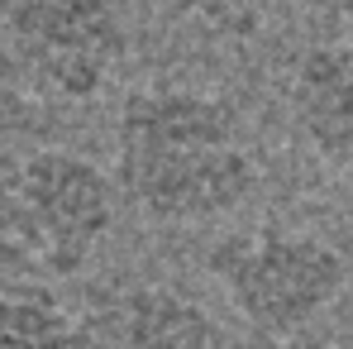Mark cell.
<instances>
[{
  "label": "cell",
  "instance_id": "obj_1",
  "mask_svg": "<svg viewBox=\"0 0 353 349\" xmlns=\"http://www.w3.org/2000/svg\"><path fill=\"white\" fill-rule=\"evenodd\" d=\"M110 182L153 225H205L258 191V153L225 96L186 82L134 86L115 111Z\"/></svg>",
  "mask_w": 353,
  "mask_h": 349
},
{
  "label": "cell",
  "instance_id": "obj_2",
  "mask_svg": "<svg viewBox=\"0 0 353 349\" xmlns=\"http://www.w3.org/2000/svg\"><path fill=\"white\" fill-rule=\"evenodd\" d=\"M119 220L110 173L62 144L0 153V278L58 283L77 278Z\"/></svg>",
  "mask_w": 353,
  "mask_h": 349
},
{
  "label": "cell",
  "instance_id": "obj_3",
  "mask_svg": "<svg viewBox=\"0 0 353 349\" xmlns=\"http://www.w3.org/2000/svg\"><path fill=\"white\" fill-rule=\"evenodd\" d=\"M205 273L225 301L263 335L310 330L349 283L344 254L325 234L296 225H253V230L220 234L205 249Z\"/></svg>",
  "mask_w": 353,
  "mask_h": 349
},
{
  "label": "cell",
  "instance_id": "obj_4",
  "mask_svg": "<svg viewBox=\"0 0 353 349\" xmlns=\"http://www.w3.org/2000/svg\"><path fill=\"white\" fill-rule=\"evenodd\" d=\"M0 39L39 101H101L134 53L124 0H0Z\"/></svg>",
  "mask_w": 353,
  "mask_h": 349
},
{
  "label": "cell",
  "instance_id": "obj_5",
  "mask_svg": "<svg viewBox=\"0 0 353 349\" xmlns=\"http://www.w3.org/2000/svg\"><path fill=\"white\" fill-rule=\"evenodd\" d=\"M77 326L81 349H225L215 316L163 283L105 292L77 316Z\"/></svg>",
  "mask_w": 353,
  "mask_h": 349
},
{
  "label": "cell",
  "instance_id": "obj_6",
  "mask_svg": "<svg viewBox=\"0 0 353 349\" xmlns=\"http://www.w3.org/2000/svg\"><path fill=\"white\" fill-rule=\"evenodd\" d=\"M296 134L330 163H353V34L305 48L287 86Z\"/></svg>",
  "mask_w": 353,
  "mask_h": 349
},
{
  "label": "cell",
  "instance_id": "obj_7",
  "mask_svg": "<svg viewBox=\"0 0 353 349\" xmlns=\"http://www.w3.org/2000/svg\"><path fill=\"white\" fill-rule=\"evenodd\" d=\"M0 349H81L77 311L43 283L0 278Z\"/></svg>",
  "mask_w": 353,
  "mask_h": 349
},
{
  "label": "cell",
  "instance_id": "obj_8",
  "mask_svg": "<svg viewBox=\"0 0 353 349\" xmlns=\"http://www.w3.org/2000/svg\"><path fill=\"white\" fill-rule=\"evenodd\" d=\"M163 5L186 29L205 39H225V44L258 39L282 10V0H163Z\"/></svg>",
  "mask_w": 353,
  "mask_h": 349
},
{
  "label": "cell",
  "instance_id": "obj_9",
  "mask_svg": "<svg viewBox=\"0 0 353 349\" xmlns=\"http://www.w3.org/2000/svg\"><path fill=\"white\" fill-rule=\"evenodd\" d=\"M39 106H43V101L34 96V86H29L24 67L14 62L10 44L0 39V153L39 124Z\"/></svg>",
  "mask_w": 353,
  "mask_h": 349
},
{
  "label": "cell",
  "instance_id": "obj_10",
  "mask_svg": "<svg viewBox=\"0 0 353 349\" xmlns=\"http://www.w3.org/2000/svg\"><path fill=\"white\" fill-rule=\"evenodd\" d=\"M225 349H334L330 340H320V335H310V330H292V335H263V330H248L243 340Z\"/></svg>",
  "mask_w": 353,
  "mask_h": 349
}]
</instances>
